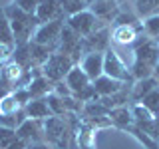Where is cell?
Masks as SVG:
<instances>
[{
  "mask_svg": "<svg viewBox=\"0 0 159 149\" xmlns=\"http://www.w3.org/2000/svg\"><path fill=\"white\" fill-rule=\"evenodd\" d=\"M157 64H159V40L149 38L145 32L139 34L137 42L133 44V66H131L133 82L155 76Z\"/></svg>",
  "mask_w": 159,
  "mask_h": 149,
  "instance_id": "6da1fadb",
  "label": "cell"
},
{
  "mask_svg": "<svg viewBox=\"0 0 159 149\" xmlns=\"http://www.w3.org/2000/svg\"><path fill=\"white\" fill-rule=\"evenodd\" d=\"M6 16L10 20V28H12V34H14V46H22V44H30L36 34V30L40 26L38 18L36 16H30V14L22 12L16 4H8L4 8Z\"/></svg>",
  "mask_w": 159,
  "mask_h": 149,
  "instance_id": "7a4b0ae2",
  "label": "cell"
},
{
  "mask_svg": "<svg viewBox=\"0 0 159 149\" xmlns=\"http://www.w3.org/2000/svg\"><path fill=\"white\" fill-rule=\"evenodd\" d=\"M74 66H78L68 54H62V52H54L52 56L46 60V64L42 66V74L46 76L52 84H58V82H64L66 76L70 74V70Z\"/></svg>",
  "mask_w": 159,
  "mask_h": 149,
  "instance_id": "3957f363",
  "label": "cell"
},
{
  "mask_svg": "<svg viewBox=\"0 0 159 149\" xmlns=\"http://www.w3.org/2000/svg\"><path fill=\"white\" fill-rule=\"evenodd\" d=\"M103 74L117 82L123 84H133V76H131V68H127L121 62V58L117 56V52L113 48H109L103 52Z\"/></svg>",
  "mask_w": 159,
  "mask_h": 149,
  "instance_id": "277c9868",
  "label": "cell"
},
{
  "mask_svg": "<svg viewBox=\"0 0 159 149\" xmlns=\"http://www.w3.org/2000/svg\"><path fill=\"white\" fill-rule=\"evenodd\" d=\"M68 133L70 129L64 123V117H48L44 125V135L50 141V145L56 149H68Z\"/></svg>",
  "mask_w": 159,
  "mask_h": 149,
  "instance_id": "5b68a950",
  "label": "cell"
},
{
  "mask_svg": "<svg viewBox=\"0 0 159 149\" xmlns=\"http://www.w3.org/2000/svg\"><path fill=\"white\" fill-rule=\"evenodd\" d=\"M64 20H52V22H46V24H40L36 34H34L32 42L36 44H42V46H52L56 48L60 46V36H62V30H64Z\"/></svg>",
  "mask_w": 159,
  "mask_h": 149,
  "instance_id": "8992f818",
  "label": "cell"
},
{
  "mask_svg": "<svg viewBox=\"0 0 159 149\" xmlns=\"http://www.w3.org/2000/svg\"><path fill=\"white\" fill-rule=\"evenodd\" d=\"M98 22H99V20H98V16L92 12V10H84V12L76 14V16H70L66 20V24L78 34L80 38H88L89 34L96 32V30L99 28Z\"/></svg>",
  "mask_w": 159,
  "mask_h": 149,
  "instance_id": "52a82bcc",
  "label": "cell"
},
{
  "mask_svg": "<svg viewBox=\"0 0 159 149\" xmlns=\"http://www.w3.org/2000/svg\"><path fill=\"white\" fill-rule=\"evenodd\" d=\"M109 40H111V32L102 26L98 28L93 34H89L88 38L82 40V46H84V54H89V52H106V50H109L111 46H109Z\"/></svg>",
  "mask_w": 159,
  "mask_h": 149,
  "instance_id": "ba28073f",
  "label": "cell"
},
{
  "mask_svg": "<svg viewBox=\"0 0 159 149\" xmlns=\"http://www.w3.org/2000/svg\"><path fill=\"white\" fill-rule=\"evenodd\" d=\"M139 34H143V22L139 26H113L111 42L119 44V46H133L137 42Z\"/></svg>",
  "mask_w": 159,
  "mask_h": 149,
  "instance_id": "9c48e42d",
  "label": "cell"
},
{
  "mask_svg": "<svg viewBox=\"0 0 159 149\" xmlns=\"http://www.w3.org/2000/svg\"><path fill=\"white\" fill-rule=\"evenodd\" d=\"M80 66H82V70L86 72V76L92 79V82H96L99 76H103V54L102 52L86 54V56L82 58V62H80Z\"/></svg>",
  "mask_w": 159,
  "mask_h": 149,
  "instance_id": "30bf717a",
  "label": "cell"
},
{
  "mask_svg": "<svg viewBox=\"0 0 159 149\" xmlns=\"http://www.w3.org/2000/svg\"><path fill=\"white\" fill-rule=\"evenodd\" d=\"M36 18L40 24L52 22V20H64L62 6H60V0H42V4L36 10Z\"/></svg>",
  "mask_w": 159,
  "mask_h": 149,
  "instance_id": "8fae6325",
  "label": "cell"
},
{
  "mask_svg": "<svg viewBox=\"0 0 159 149\" xmlns=\"http://www.w3.org/2000/svg\"><path fill=\"white\" fill-rule=\"evenodd\" d=\"M64 82L68 84V88L72 89V93L74 96H78L80 92H84L86 88H89L92 86V79H89L88 76H86V72L82 70V66H74L72 70H70V74L66 76V79Z\"/></svg>",
  "mask_w": 159,
  "mask_h": 149,
  "instance_id": "7c38bea8",
  "label": "cell"
},
{
  "mask_svg": "<svg viewBox=\"0 0 159 149\" xmlns=\"http://www.w3.org/2000/svg\"><path fill=\"white\" fill-rule=\"evenodd\" d=\"M16 135H18L20 139H24L28 145H32V143L42 141L44 131H42V127H40V121H38V119H30V117H28L26 121H24L22 125L16 129Z\"/></svg>",
  "mask_w": 159,
  "mask_h": 149,
  "instance_id": "4fadbf2b",
  "label": "cell"
},
{
  "mask_svg": "<svg viewBox=\"0 0 159 149\" xmlns=\"http://www.w3.org/2000/svg\"><path fill=\"white\" fill-rule=\"evenodd\" d=\"M92 86H93V89H96L98 97L102 99V97H111L113 93H117L125 84L117 82V79H113V78H109V76L103 74V76H99L96 82H92Z\"/></svg>",
  "mask_w": 159,
  "mask_h": 149,
  "instance_id": "5bb4252c",
  "label": "cell"
},
{
  "mask_svg": "<svg viewBox=\"0 0 159 149\" xmlns=\"http://www.w3.org/2000/svg\"><path fill=\"white\" fill-rule=\"evenodd\" d=\"M155 88H159V82L155 76L151 78H143V79H135L131 84V102L133 103H139L147 93H151Z\"/></svg>",
  "mask_w": 159,
  "mask_h": 149,
  "instance_id": "9a60e30c",
  "label": "cell"
},
{
  "mask_svg": "<svg viewBox=\"0 0 159 149\" xmlns=\"http://www.w3.org/2000/svg\"><path fill=\"white\" fill-rule=\"evenodd\" d=\"M89 10L98 16V20H116V16L119 14L116 0H96Z\"/></svg>",
  "mask_w": 159,
  "mask_h": 149,
  "instance_id": "2e32d148",
  "label": "cell"
},
{
  "mask_svg": "<svg viewBox=\"0 0 159 149\" xmlns=\"http://www.w3.org/2000/svg\"><path fill=\"white\" fill-rule=\"evenodd\" d=\"M52 82L44 76V74H38V76H34V79L30 82V86H28V92H30V96H32V99H42V97H46L48 93H52Z\"/></svg>",
  "mask_w": 159,
  "mask_h": 149,
  "instance_id": "e0dca14e",
  "label": "cell"
},
{
  "mask_svg": "<svg viewBox=\"0 0 159 149\" xmlns=\"http://www.w3.org/2000/svg\"><path fill=\"white\" fill-rule=\"evenodd\" d=\"M24 111H26V115L30 119H38V121H46L48 117H52V111H50L48 103H46V97L42 99H30L28 106L24 107Z\"/></svg>",
  "mask_w": 159,
  "mask_h": 149,
  "instance_id": "ac0fdd59",
  "label": "cell"
},
{
  "mask_svg": "<svg viewBox=\"0 0 159 149\" xmlns=\"http://www.w3.org/2000/svg\"><path fill=\"white\" fill-rule=\"evenodd\" d=\"M107 117H109V121H111V123H116V125L121 127V129H129L133 123H135V121H133L131 109H127L125 106H123V107H113V109H109Z\"/></svg>",
  "mask_w": 159,
  "mask_h": 149,
  "instance_id": "d6986e66",
  "label": "cell"
},
{
  "mask_svg": "<svg viewBox=\"0 0 159 149\" xmlns=\"http://www.w3.org/2000/svg\"><path fill=\"white\" fill-rule=\"evenodd\" d=\"M60 6H62L64 16H76V14L84 12V10H89V4L86 0H60Z\"/></svg>",
  "mask_w": 159,
  "mask_h": 149,
  "instance_id": "ffe728a7",
  "label": "cell"
},
{
  "mask_svg": "<svg viewBox=\"0 0 159 149\" xmlns=\"http://www.w3.org/2000/svg\"><path fill=\"white\" fill-rule=\"evenodd\" d=\"M0 44H12L14 46V34L10 28V20L2 6H0Z\"/></svg>",
  "mask_w": 159,
  "mask_h": 149,
  "instance_id": "44dd1931",
  "label": "cell"
},
{
  "mask_svg": "<svg viewBox=\"0 0 159 149\" xmlns=\"http://www.w3.org/2000/svg\"><path fill=\"white\" fill-rule=\"evenodd\" d=\"M20 109H24V107L18 103L14 93H8L6 97L0 99V115H16Z\"/></svg>",
  "mask_w": 159,
  "mask_h": 149,
  "instance_id": "7402d4cb",
  "label": "cell"
},
{
  "mask_svg": "<svg viewBox=\"0 0 159 149\" xmlns=\"http://www.w3.org/2000/svg\"><path fill=\"white\" fill-rule=\"evenodd\" d=\"M46 103H48V107H50V111H52L54 117H64L68 113L66 106H64V99L60 97V96H56L54 92L46 96Z\"/></svg>",
  "mask_w": 159,
  "mask_h": 149,
  "instance_id": "603a6c76",
  "label": "cell"
},
{
  "mask_svg": "<svg viewBox=\"0 0 159 149\" xmlns=\"http://www.w3.org/2000/svg\"><path fill=\"white\" fill-rule=\"evenodd\" d=\"M139 103H141L143 107H147L149 111H151L153 115L157 117V115H159V88H155L151 93H147V96L143 97Z\"/></svg>",
  "mask_w": 159,
  "mask_h": 149,
  "instance_id": "cb8c5ba5",
  "label": "cell"
},
{
  "mask_svg": "<svg viewBox=\"0 0 159 149\" xmlns=\"http://www.w3.org/2000/svg\"><path fill=\"white\" fill-rule=\"evenodd\" d=\"M143 32H145L149 38L159 40V14H153V16L145 18V22H143Z\"/></svg>",
  "mask_w": 159,
  "mask_h": 149,
  "instance_id": "d4e9b609",
  "label": "cell"
},
{
  "mask_svg": "<svg viewBox=\"0 0 159 149\" xmlns=\"http://www.w3.org/2000/svg\"><path fill=\"white\" fill-rule=\"evenodd\" d=\"M16 137H18L16 135V129L6 127V125H0V149H6Z\"/></svg>",
  "mask_w": 159,
  "mask_h": 149,
  "instance_id": "484cf974",
  "label": "cell"
},
{
  "mask_svg": "<svg viewBox=\"0 0 159 149\" xmlns=\"http://www.w3.org/2000/svg\"><path fill=\"white\" fill-rule=\"evenodd\" d=\"M14 4L22 10V12L30 14V16H36V10L42 4V0H14Z\"/></svg>",
  "mask_w": 159,
  "mask_h": 149,
  "instance_id": "4316f807",
  "label": "cell"
},
{
  "mask_svg": "<svg viewBox=\"0 0 159 149\" xmlns=\"http://www.w3.org/2000/svg\"><path fill=\"white\" fill-rule=\"evenodd\" d=\"M14 48H16V46H12V44H0V62H2L4 66L12 62V58H14Z\"/></svg>",
  "mask_w": 159,
  "mask_h": 149,
  "instance_id": "83f0119b",
  "label": "cell"
},
{
  "mask_svg": "<svg viewBox=\"0 0 159 149\" xmlns=\"http://www.w3.org/2000/svg\"><path fill=\"white\" fill-rule=\"evenodd\" d=\"M56 96H60L62 99H66V97H72L74 93H72V89L68 88V84L66 82H58V84H54V89H52Z\"/></svg>",
  "mask_w": 159,
  "mask_h": 149,
  "instance_id": "f1b7e54d",
  "label": "cell"
},
{
  "mask_svg": "<svg viewBox=\"0 0 159 149\" xmlns=\"http://www.w3.org/2000/svg\"><path fill=\"white\" fill-rule=\"evenodd\" d=\"M6 149H28V143L24 141V139H20V137H16L12 143L6 147Z\"/></svg>",
  "mask_w": 159,
  "mask_h": 149,
  "instance_id": "f546056e",
  "label": "cell"
},
{
  "mask_svg": "<svg viewBox=\"0 0 159 149\" xmlns=\"http://www.w3.org/2000/svg\"><path fill=\"white\" fill-rule=\"evenodd\" d=\"M28 149H54L50 143L46 141H38V143H32V145H28Z\"/></svg>",
  "mask_w": 159,
  "mask_h": 149,
  "instance_id": "4dcf8cb0",
  "label": "cell"
},
{
  "mask_svg": "<svg viewBox=\"0 0 159 149\" xmlns=\"http://www.w3.org/2000/svg\"><path fill=\"white\" fill-rule=\"evenodd\" d=\"M86 2L89 4V6H92V4H93V2H96V0H86Z\"/></svg>",
  "mask_w": 159,
  "mask_h": 149,
  "instance_id": "1f68e13d",
  "label": "cell"
},
{
  "mask_svg": "<svg viewBox=\"0 0 159 149\" xmlns=\"http://www.w3.org/2000/svg\"><path fill=\"white\" fill-rule=\"evenodd\" d=\"M155 76H159V64H157V70H155Z\"/></svg>",
  "mask_w": 159,
  "mask_h": 149,
  "instance_id": "d6a6232c",
  "label": "cell"
},
{
  "mask_svg": "<svg viewBox=\"0 0 159 149\" xmlns=\"http://www.w3.org/2000/svg\"><path fill=\"white\" fill-rule=\"evenodd\" d=\"M2 70H4V64H2V62H0V72H2Z\"/></svg>",
  "mask_w": 159,
  "mask_h": 149,
  "instance_id": "836d02e7",
  "label": "cell"
},
{
  "mask_svg": "<svg viewBox=\"0 0 159 149\" xmlns=\"http://www.w3.org/2000/svg\"><path fill=\"white\" fill-rule=\"evenodd\" d=\"M155 78H157V82H159V76H155Z\"/></svg>",
  "mask_w": 159,
  "mask_h": 149,
  "instance_id": "e575fe53",
  "label": "cell"
},
{
  "mask_svg": "<svg viewBox=\"0 0 159 149\" xmlns=\"http://www.w3.org/2000/svg\"><path fill=\"white\" fill-rule=\"evenodd\" d=\"M157 121H159V115H157Z\"/></svg>",
  "mask_w": 159,
  "mask_h": 149,
  "instance_id": "d590c367",
  "label": "cell"
}]
</instances>
